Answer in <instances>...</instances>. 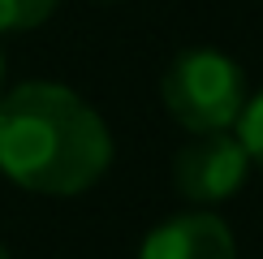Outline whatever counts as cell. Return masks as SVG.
Segmentation results:
<instances>
[{"mask_svg":"<svg viewBox=\"0 0 263 259\" xmlns=\"http://www.w3.org/2000/svg\"><path fill=\"white\" fill-rule=\"evenodd\" d=\"M138 259H237V242L216 212H177L142 237Z\"/></svg>","mask_w":263,"mask_h":259,"instance_id":"obj_4","label":"cell"},{"mask_svg":"<svg viewBox=\"0 0 263 259\" xmlns=\"http://www.w3.org/2000/svg\"><path fill=\"white\" fill-rule=\"evenodd\" d=\"M100 5H108V0H100Z\"/></svg>","mask_w":263,"mask_h":259,"instance_id":"obj_9","label":"cell"},{"mask_svg":"<svg viewBox=\"0 0 263 259\" xmlns=\"http://www.w3.org/2000/svg\"><path fill=\"white\" fill-rule=\"evenodd\" d=\"M233 134H237V143L246 147L250 164L263 169V91L246 95L242 113H237V121H233Z\"/></svg>","mask_w":263,"mask_h":259,"instance_id":"obj_6","label":"cell"},{"mask_svg":"<svg viewBox=\"0 0 263 259\" xmlns=\"http://www.w3.org/2000/svg\"><path fill=\"white\" fill-rule=\"evenodd\" d=\"M246 173L250 156L233 130L190 134V143L173 156V186L190 208H216V203L233 199L246 186Z\"/></svg>","mask_w":263,"mask_h":259,"instance_id":"obj_3","label":"cell"},{"mask_svg":"<svg viewBox=\"0 0 263 259\" xmlns=\"http://www.w3.org/2000/svg\"><path fill=\"white\" fill-rule=\"evenodd\" d=\"M160 100L168 117L190 134L233 130L246 104L242 65L216 48H185L160 78Z\"/></svg>","mask_w":263,"mask_h":259,"instance_id":"obj_2","label":"cell"},{"mask_svg":"<svg viewBox=\"0 0 263 259\" xmlns=\"http://www.w3.org/2000/svg\"><path fill=\"white\" fill-rule=\"evenodd\" d=\"M112 164V130L73 86L30 78L0 91V173L30 194L91 190Z\"/></svg>","mask_w":263,"mask_h":259,"instance_id":"obj_1","label":"cell"},{"mask_svg":"<svg viewBox=\"0 0 263 259\" xmlns=\"http://www.w3.org/2000/svg\"><path fill=\"white\" fill-rule=\"evenodd\" d=\"M0 259H13V255H9V251H5V242H0Z\"/></svg>","mask_w":263,"mask_h":259,"instance_id":"obj_8","label":"cell"},{"mask_svg":"<svg viewBox=\"0 0 263 259\" xmlns=\"http://www.w3.org/2000/svg\"><path fill=\"white\" fill-rule=\"evenodd\" d=\"M61 9V0H0V35L35 30Z\"/></svg>","mask_w":263,"mask_h":259,"instance_id":"obj_5","label":"cell"},{"mask_svg":"<svg viewBox=\"0 0 263 259\" xmlns=\"http://www.w3.org/2000/svg\"><path fill=\"white\" fill-rule=\"evenodd\" d=\"M0 91H5V52H0Z\"/></svg>","mask_w":263,"mask_h":259,"instance_id":"obj_7","label":"cell"}]
</instances>
